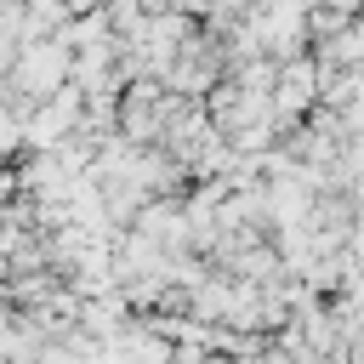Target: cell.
Returning <instances> with one entry per match:
<instances>
[{"label": "cell", "instance_id": "cell-1", "mask_svg": "<svg viewBox=\"0 0 364 364\" xmlns=\"http://www.w3.org/2000/svg\"><path fill=\"white\" fill-rule=\"evenodd\" d=\"M74 74V51L51 34V40H28L17 51V68H11V85L23 91V102H46L57 85H68Z\"/></svg>", "mask_w": 364, "mask_h": 364}, {"label": "cell", "instance_id": "cell-2", "mask_svg": "<svg viewBox=\"0 0 364 364\" xmlns=\"http://www.w3.org/2000/svg\"><path fill=\"white\" fill-rule=\"evenodd\" d=\"M336 57H341V63H364V28H347V34L336 40Z\"/></svg>", "mask_w": 364, "mask_h": 364}, {"label": "cell", "instance_id": "cell-3", "mask_svg": "<svg viewBox=\"0 0 364 364\" xmlns=\"http://www.w3.org/2000/svg\"><path fill=\"white\" fill-rule=\"evenodd\" d=\"M17 51H23V40L0 34V74H11V68H17Z\"/></svg>", "mask_w": 364, "mask_h": 364}]
</instances>
